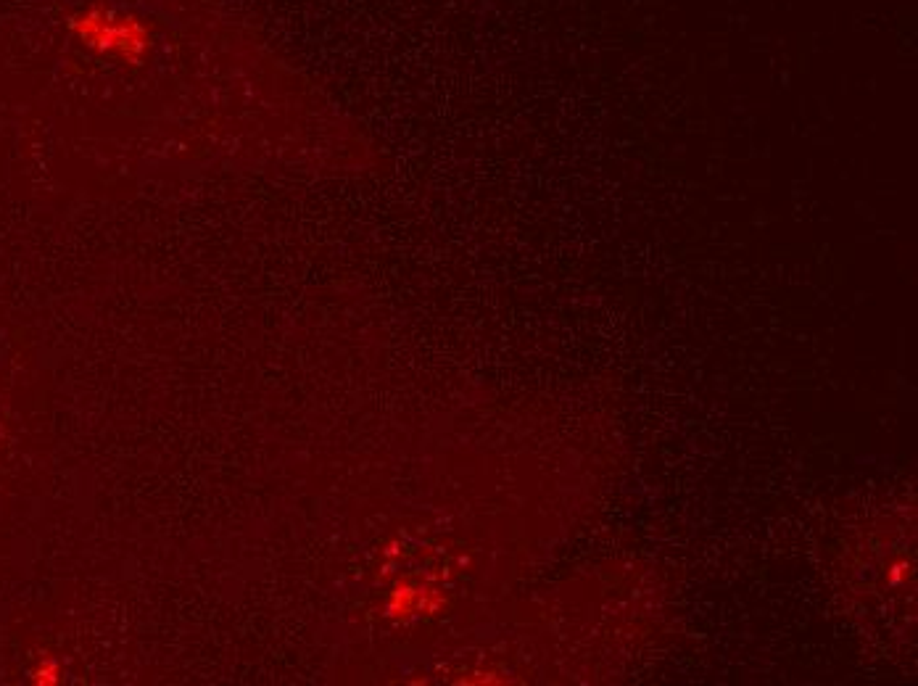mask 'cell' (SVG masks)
Returning <instances> with one entry per match:
<instances>
[{
    "label": "cell",
    "mask_w": 918,
    "mask_h": 686,
    "mask_svg": "<svg viewBox=\"0 0 918 686\" xmlns=\"http://www.w3.org/2000/svg\"><path fill=\"white\" fill-rule=\"evenodd\" d=\"M74 32L93 45L95 51H114L122 59H143V53L151 45V32L138 19H124V16L106 14V11H90L74 19Z\"/></svg>",
    "instance_id": "obj_1"
}]
</instances>
